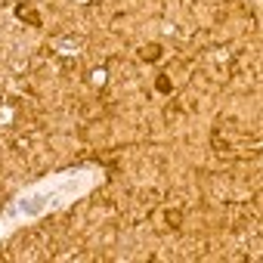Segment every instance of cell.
<instances>
[{
	"label": "cell",
	"instance_id": "cell-1",
	"mask_svg": "<svg viewBox=\"0 0 263 263\" xmlns=\"http://www.w3.org/2000/svg\"><path fill=\"white\" fill-rule=\"evenodd\" d=\"M16 19H19V22H28V25H34V28H41L37 10H31L28 4H16Z\"/></svg>",
	"mask_w": 263,
	"mask_h": 263
},
{
	"label": "cell",
	"instance_id": "cell-2",
	"mask_svg": "<svg viewBox=\"0 0 263 263\" xmlns=\"http://www.w3.org/2000/svg\"><path fill=\"white\" fill-rule=\"evenodd\" d=\"M161 56H164L161 44H143V47H140V59H143V62H158Z\"/></svg>",
	"mask_w": 263,
	"mask_h": 263
},
{
	"label": "cell",
	"instance_id": "cell-3",
	"mask_svg": "<svg viewBox=\"0 0 263 263\" xmlns=\"http://www.w3.org/2000/svg\"><path fill=\"white\" fill-rule=\"evenodd\" d=\"M155 90H158V93H171V90H174L171 74H158V78H155Z\"/></svg>",
	"mask_w": 263,
	"mask_h": 263
},
{
	"label": "cell",
	"instance_id": "cell-4",
	"mask_svg": "<svg viewBox=\"0 0 263 263\" xmlns=\"http://www.w3.org/2000/svg\"><path fill=\"white\" fill-rule=\"evenodd\" d=\"M167 223H171V226H180V223H183V214H180V211H171V214H167Z\"/></svg>",
	"mask_w": 263,
	"mask_h": 263
},
{
	"label": "cell",
	"instance_id": "cell-5",
	"mask_svg": "<svg viewBox=\"0 0 263 263\" xmlns=\"http://www.w3.org/2000/svg\"><path fill=\"white\" fill-rule=\"evenodd\" d=\"M0 105H4V96H0Z\"/></svg>",
	"mask_w": 263,
	"mask_h": 263
}]
</instances>
